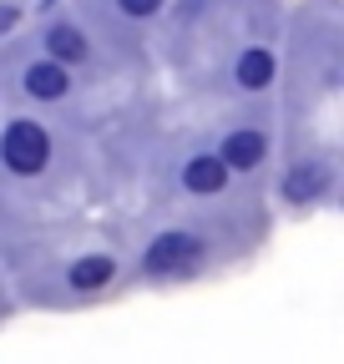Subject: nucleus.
Segmentation results:
<instances>
[{
  "label": "nucleus",
  "instance_id": "obj_1",
  "mask_svg": "<svg viewBox=\"0 0 344 364\" xmlns=\"http://www.w3.org/2000/svg\"><path fill=\"white\" fill-rule=\"evenodd\" d=\"M0 157H6V167H11V172L31 177V172L46 167L51 142H46V132H41L36 122H11V127H6V136H0Z\"/></svg>",
  "mask_w": 344,
  "mask_h": 364
},
{
  "label": "nucleus",
  "instance_id": "obj_2",
  "mask_svg": "<svg viewBox=\"0 0 344 364\" xmlns=\"http://www.w3.org/2000/svg\"><path fill=\"white\" fill-rule=\"evenodd\" d=\"M198 238L193 233H162L152 248H147V258H142V268L147 273H183V268H193L198 263Z\"/></svg>",
  "mask_w": 344,
  "mask_h": 364
},
{
  "label": "nucleus",
  "instance_id": "obj_3",
  "mask_svg": "<svg viewBox=\"0 0 344 364\" xmlns=\"http://www.w3.org/2000/svg\"><path fill=\"white\" fill-rule=\"evenodd\" d=\"M228 167H238V172H248V167H258L269 157V142H264V132H233L228 142H223V152H218Z\"/></svg>",
  "mask_w": 344,
  "mask_h": 364
},
{
  "label": "nucleus",
  "instance_id": "obj_4",
  "mask_svg": "<svg viewBox=\"0 0 344 364\" xmlns=\"http://www.w3.org/2000/svg\"><path fill=\"white\" fill-rule=\"evenodd\" d=\"M183 182H188L193 193H223L228 162H223V157H213V152H203V157H193V162L183 167Z\"/></svg>",
  "mask_w": 344,
  "mask_h": 364
},
{
  "label": "nucleus",
  "instance_id": "obj_5",
  "mask_svg": "<svg viewBox=\"0 0 344 364\" xmlns=\"http://www.w3.org/2000/svg\"><path fill=\"white\" fill-rule=\"evenodd\" d=\"M66 66L61 61H36L31 71H26V91L31 97H41V102H56V97H66Z\"/></svg>",
  "mask_w": 344,
  "mask_h": 364
},
{
  "label": "nucleus",
  "instance_id": "obj_6",
  "mask_svg": "<svg viewBox=\"0 0 344 364\" xmlns=\"http://www.w3.org/2000/svg\"><path fill=\"white\" fill-rule=\"evenodd\" d=\"M269 81H274V56H269V51H258V46H253V51L238 56V86L264 91Z\"/></svg>",
  "mask_w": 344,
  "mask_h": 364
},
{
  "label": "nucleus",
  "instance_id": "obj_7",
  "mask_svg": "<svg viewBox=\"0 0 344 364\" xmlns=\"http://www.w3.org/2000/svg\"><path fill=\"white\" fill-rule=\"evenodd\" d=\"M102 284H112V258H81V263H71V289H81V294H92V289H102Z\"/></svg>",
  "mask_w": 344,
  "mask_h": 364
},
{
  "label": "nucleus",
  "instance_id": "obj_8",
  "mask_svg": "<svg viewBox=\"0 0 344 364\" xmlns=\"http://www.w3.org/2000/svg\"><path fill=\"white\" fill-rule=\"evenodd\" d=\"M46 46H51V61H61V66L86 56V41H81V31H76V26H51Z\"/></svg>",
  "mask_w": 344,
  "mask_h": 364
},
{
  "label": "nucleus",
  "instance_id": "obj_9",
  "mask_svg": "<svg viewBox=\"0 0 344 364\" xmlns=\"http://www.w3.org/2000/svg\"><path fill=\"white\" fill-rule=\"evenodd\" d=\"M319 188H324V167H299V172H289V182H284L289 203H309Z\"/></svg>",
  "mask_w": 344,
  "mask_h": 364
},
{
  "label": "nucleus",
  "instance_id": "obj_10",
  "mask_svg": "<svg viewBox=\"0 0 344 364\" xmlns=\"http://www.w3.org/2000/svg\"><path fill=\"white\" fill-rule=\"evenodd\" d=\"M117 6L127 16H152V11H162V0H117Z\"/></svg>",
  "mask_w": 344,
  "mask_h": 364
},
{
  "label": "nucleus",
  "instance_id": "obj_11",
  "mask_svg": "<svg viewBox=\"0 0 344 364\" xmlns=\"http://www.w3.org/2000/svg\"><path fill=\"white\" fill-rule=\"evenodd\" d=\"M0 26H11V11H0Z\"/></svg>",
  "mask_w": 344,
  "mask_h": 364
}]
</instances>
